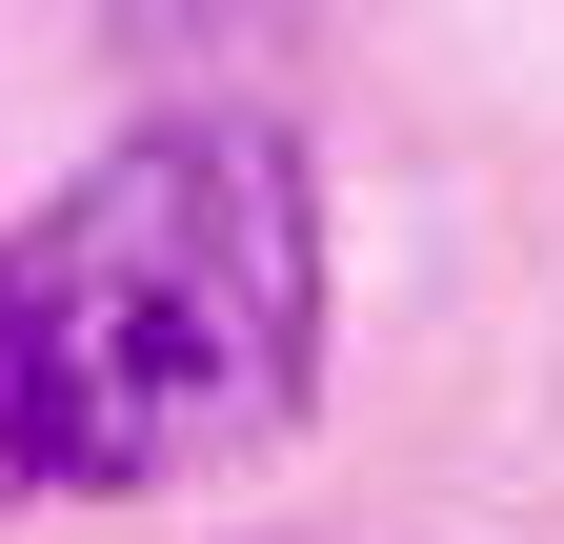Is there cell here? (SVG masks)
<instances>
[{
    "label": "cell",
    "instance_id": "1",
    "mask_svg": "<svg viewBox=\"0 0 564 544\" xmlns=\"http://www.w3.org/2000/svg\"><path fill=\"white\" fill-rule=\"evenodd\" d=\"M323 383V182L242 101H162L0 222V504H121L282 444Z\"/></svg>",
    "mask_w": 564,
    "mask_h": 544
}]
</instances>
